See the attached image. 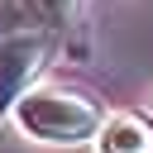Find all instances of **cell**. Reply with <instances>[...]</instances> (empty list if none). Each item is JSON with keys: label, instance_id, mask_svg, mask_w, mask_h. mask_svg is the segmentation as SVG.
Listing matches in <instances>:
<instances>
[{"label": "cell", "instance_id": "277c9868", "mask_svg": "<svg viewBox=\"0 0 153 153\" xmlns=\"http://www.w3.org/2000/svg\"><path fill=\"white\" fill-rule=\"evenodd\" d=\"M148 105H153V100H148Z\"/></svg>", "mask_w": 153, "mask_h": 153}, {"label": "cell", "instance_id": "7a4b0ae2", "mask_svg": "<svg viewBox=\"0 0 153 153\" xmlns=\"http://www.w3.org/2000/svg\"><path fill=\"white\" fill-rule=\"evenodd\" d=\"M48 53H53V38L43 29H29L0 43V120L14 115V105L29 96L33 76L48 67Z\"/></svg>", "mask_w": 153, "mask_h": 153}, {"label": "cell", "instance_id": "6da1fadb", "mask_svg": "<svg viewBox=\"0 0 153 153\" xmlns=\"http://www.w3.org/2000/svg\"><path fill=\"white\" fill-rule=\"evenodd\" d=\"M14 124L38 139V143H86V139H100L105 120H100V105L81 91H67V86H38L29 91L19 105H14Z\"/></svg>", "mask_w": 153, "mask_h": 153}, {"label": "cell", "instance_id": "3957f363", "mask_svg": "<svg viewBox=\"0 0 153 153\" xmlns=\"http://www.w3.org/2000/svg\"><path fill=\"white\" fill-rule=\"evenodd\" d=\"M96 143L100 153H153V124L143 115H110Z\"/></svg>", "mask_w": 153, "mask_h": 153}]
</instances>
